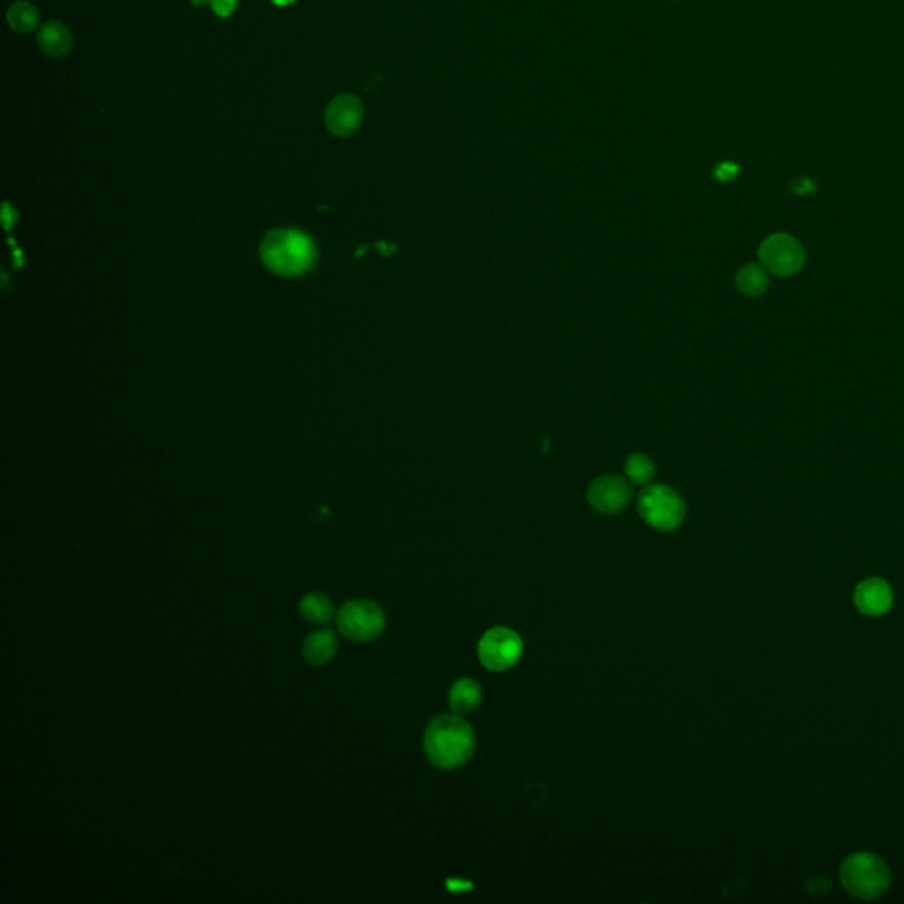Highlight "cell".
<instances>
[{
    "mask_svg": "<svg viewBox=\"0 0 904 904\" xmlns=\"http://www.w3.org/2000/svg\"><path fill=\"white\" fill-rule=\"evenodd\" d=\"M362 117H364V108H362L361 101L352 94H343V96L332 99L329 106L325 108V126L332 135L339 136V138L354 135L361 126Z\"/></svg>",
    "mask_w": 904,
    "mask_h": 904,
    "instance_id": "9c48e42d",
    "label": "cell"
},
{
    "mask_svg": "<svg viewBox=\"0 0 904 904\" xmlns=\"http://www.w3.org/2000/svg\"><path fill=\"white\" fill-rule=\"evenodd\" d=\"M8 22L16 32H31L39 22L38 9L29 2H16L8 11Z\"/></svg>",
    "mask_w": 904,
    "mask_h": 904,
    "instance_id": "e0dca14e",
    "label": "cell"
},
{
    "mask_svg": "<svg viewBox=\"0 0 904 904\" xmlns=\"http://www.w3.org/2000/svg\"><path fill=\"white\" fill-rule=\"evenodd\" d=\"M638 509L643 521L661 532H671L680 527L687 511L684 498L664 484L647 486L641 491Z\"/></svg>",
    "mask_w": 904,
    "mask_h": 904,
    "instance_id": "277c9868",
    "label": "cell"
},
{
    "mask_svg": "<svg viewBox=\"0 0 904 904\" xmlns=\"http://www.w3.org/2000/svg\"><path fill=\"white\" fill-rule=\"evenodd\" d=\"M193 4H195V6L196 4H198V6H202V4H204V0H193Z\"/></svg>",
    "mask_w": 904,
    "mask_h": 904,
    "instance_id": "7402d4cb",
    "label": "cell"
},
{
    "mask_svg": "<svg viewBox=\"0 0 904 904\" xmlns=\"http://www.w3.org/2000/svg\"><path fill=\"white\" fill-rule=\"evenodd\" d=\"M424 749L428 760L438 769H458L474 754V730L461 717H437L426 730Z\"/></svg>",
    "mask_w": 904,
    "mask_h": 904,
    "instance_id": "6da1fadb",
    "label": "cell"
},
{
    "mask_svg": "<svg viewBox=\"0 0 904 904\" xmlns=\"http://www.w3.org/2000/svg\"><path fill=\"white\" fill-rule=\"evenodd\" d=\"M211 6L216 15L226 18L237 9V0H211Z\"/></svg>",
    "mask_w": 904,
    "mask_h": 904,
    "instance_id": "d6986e66",
    "label": "cell"
},
{
    "mask_svg": "<svg viewBox=\"0 0 904 904\" xmlns=\"http://www.w3.org/2000/svg\"><path fill=\"white\" fill-rule=\"evenodd\" d=\"M38 46L52 59L66 57L73 48L71 31L62 22H46L38 32Z\"/></svg>",
    "mask_w": 904,
    "mask_h": 904,
    "instance_id": "8fae6325",
    "label": "cell"
},
{
    "mask_svg": "<svg viewBox=\"0 0 904 904\" xmlns=\"http://www.w3.org/2000/svg\"><path fill=\"white\" fill-rule=\"evenodd\" d=\"M839 878L850 896L862 901H873L890 889L892 871L880 855L855 852L844 859L839 869Z\"/></svg>",
    "mask_w": 904,
    "mask_h": 904,
    "instance_id": "7a4b0ae2",
    "label": "cell"
},
{
    "mask_svg": "<svg viewBox=\"0 0 904 904\" xmlns=\"http://www.w3.org/2000/svg\"><path fill=\"white\" fill-rule=\"evenodd\" d=\"M301 613L313 624H325L334 615V604L324 594H309L301 601Z\"/></svg>",
    "mask_w": 904,
    "mask_h": 904,
    "instance_id": "9a60e30c",
    "label": "cell"
},
{
    "mask_svg": "<svg viewBox=\"0 0 904 904\" xmlns=\"http://www.w3.org/2000/svg\"><path fill=\"white\" fill-rule=\"evenodd\" d=\"M760 264L770 274L793 276L806 264V251L795 237L788 234H772L761 242Z\"/></svg>",
    "mask_w": 904,
    "mask_h": 904,
    "instance_id": "8992f818",
    "label": "cell"
},
{
    "mask_svg": "<svg viewBox=\"0 0 904 904\" xmlns=\"http://www.w3.org/2000/svg\"><path fill=\"white\" fill-rule=\"evenodd\" d=\"M336 648H338V640H336L334 633H332L331 629H322V631H317V633L309 634L306 641H304L302 654H304L309 664L322 666V664H327L331 661L334 654H336Z\"/></svg>",
    "mask_w": 904,
    "mask_h": 904,
    "instance_id": "7c38bea8",
    "label": "cell"
},
{
    "mask_svg": "<svg viewBox=\"0 0 904 904\" xmlns=\"http://www.w3.org/2000/svg\"><path fill=\"white\" fill-rule=\"evenodd\" d=\"M795 191L800 193V195H806V193H813L814 186L811 181H800L795 184Z\"/></svg>",
    "mask_w": 904,
    "mask_h": 904,
    "instance_id": "ffe728a7",
    "label": "cell"
},
{
    "mask_svg": "<svg viewBox=\"0 0 904 904\" xmlns=\"http://www.w3.org/2000/svg\"><path fill=\"white\" fill-rule=\"evenodd\" d=\"M740 294L747 297H760L769 288V272L763 265H744L735 278Z\"/></svg>",
    "mask_w": 904,
    "mask_h": 904,
    "instance_id": "5bb4252c",
    "label": "cell"
},
{
    "mask_svg": "<svg viewBox=\"0 0 904 904\" xmlns=\"http://www.w3.org/2000/svg\"><path fill=\"white\" fill-rule=\"evenodd\" d=\"M523 654V641L507 627H493L479 641V659L490 671L513 668Z\"/></svg>",
    "mask_w": 904,
    "mask_h": 904,
    "instance_id": "52a82bcc",
    "label": "cell"
},
{
    "mask_svg": "<svg viewBox=\"0 0 904 904\" xmlns=\"http://www.w3.org/2000/svg\"><path fill=\"white\" fill-rule=\"evenodd\" d=\"M262 257L267 267L283 276H297L315 262L313 242L295 230H278L265 237Z\"/></svg>",
    "mask_w": 904,
    "mask_h": 904,
    "instance_id": "3957f363",
    "label": "cell"
},
{
    "mask_svg": "<svg viewBox=\"0 0 904 904\" xmlns=\"http://www.w3.org/2000/svg\"><path fill=\"white\" fill-rule=\"evenodd\" d=\"M483 700V689L472 678H460L449 693V705L454 714H468Z\"/></svg>",
    "mask_w": 904,
    "mask_h": 904,
    "instance_id": "4fadbf2b",
    "label": "cell"
},
{
    "mask_svg": "<svg viewBox=\"0 0 904 904\" xmlns=\"http://www.w3.org/2000/svg\"><path fill=\"white\" fill-rule=\"evenodd\" d=\"M853 604L866 617H882L894 604V588L883 578H867L855 587Z\"/></svg>",
    "mask_w": 904,
    "mask_h": 904,
    "instance_id": "30bf717a",
    "label": "cell"
},
{
    "mask_svg": "<svg viewBox=\"0 0 904 904\" xmlns=\"http://www.w3.org/2000/svg\"><path fill=\"white\" fill-rule=\"evenodd\" d=\"M717 179L723 182H730L739 175V166L735 165V163H721V165L717 166L716 172Z\"/></svg>",
    "mask_w": 904,
    "mask_h": 904,
    "instance_id": "ac0fdd59",
    "label": "cell"
},
{
    "mask_svg": "<svg viewBox=\"0 0 904 904\" xmlns=\"http://www.w3.org/2000/svg\"><path fill=\"white\" fill-rule=\"evenodd\" d=\"M626 475L631 483L647 486L654 479V475H656V465H654V461L648 458L647 454L634 452L627 458Z\"/></svg>",
    "mask_w": 904,
    "mask_h": 904,
    "instance_id": "2e32d148",
    "label": "cell"
},
{
    "mask_svg": "<svg viewBox=\"0 0 904 904\" xmlns=\"http://www.w3.org/2000/svg\"><path fill=\"white\" fill-rule=\"evenodd\" d=\"M274 4H278V6H288V4H292L295 0H272Z\"/></svg>",
    "mask_w": 904,
    "mask_h": 904,
    "instance_id": "44dd1931",
    "label": "cell"
},
{
    "mask_svg": "<svg viewBox=\"0 0 904 904\" xmlns=\"http://www.w3.org/2000/svg\"><path fill=\"white\" fill-rule=\"evenodd\" d=\"M338 627L348 640L371 641L384 633L385 615L373 601L357 599L343 604L338 613Z\"/></svg>",
    "mask_w": 904,
    "mask_h": 904,
    "instance_id": "5b68a950",
    "label": "cell"
},
{
    "mask_svg": "<svg viewBox=\"0 0 904 904\" xmlns=\"http://www.w3.org/2000/svg\"><path fill=\"white\" fill-rule=\"evenodd\" d=\"M633 498L631 484L618 475H603L590 484L588 502L601 514H618L626 509Z\"/></svg>",
    "mask_w": 904,
    "mask_h": 904,
    "instance_id": "ba28073f",
    "label": "cell"
}]
</instances>
